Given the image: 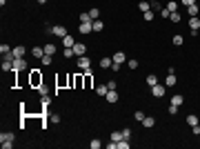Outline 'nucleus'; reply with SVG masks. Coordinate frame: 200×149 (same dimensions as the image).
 Segmentation results:
<instances>
[{
  "label": "nucleus",
  "instance_id": "obj_7",
  "mask_svg": "<svg viewBox=\"0 0 200 149\" xmlns=\"http://www.w3.org/2000/svg\"><path fill=\"white\" fill-rule=\"evenodd\" d=\"M51 34H54V36H60V38L69 36V34H67V27H62V24H56V27L51 29Z\"/></svg>",
  "mask_w": 200,
  "mask_h": 149
},
{
  "label": "nucleus",
  "instance_id": "obj_9",
  "mask_svg": "<svg viewBox=\"0 0 200 149\" xmlns=\"http://www.w3.org/2000/svg\"><path fill=\"white\" fill-rule=\"evenodd\" d=\"M111 58H113V62H124V60H127V54H124V51H116V54H111Z\"/></svg>",
  "mask_w": 200,
  "mask_h": 149
},
{
  "label": "nucleus",
  "instance_id": "obj_19",
  "mask_svg": "<svg viewBox=\"0 0 200 149\" xmlns=\"http://www.w3.org/2000/svg\"><path fill=\"white\" fill-rule=\"evenodd\" d=\"M62 45L65 47H73V45H76V38H73V36H65L62 38Z\"/></svg>",
  "mask_w": 200,
  "mask_h": 149
},
{
  "label": "nucleus",
  "instance_id": "obj_39",
  "mask_svg": "<svg viewBox=\"0 0 200 149\" xmlns=\"http://www.w3.org/2000/svg\"><path fill=\"white\" fill-rule=\"evenodd\" d=\"M118 149H129V140H124V138H122V140L118 142Z\"/></svg>",
  "mask_w": 200,
  "mask_h": 149
},
{
  "label": "nucleus",
  "instance_id": "obj_35",
  "mask_svg": "<svg viewBox=\"0 0 200 149\" xmlns=\"http://www.w3.org/2000/svg\"><path fill=\"white\" fill-rule=\"evenodd\" d=\"M89 147H91V149H100V147H103V142H100L98 138H93V140L89 142Z\"/></svg>",
  "mask_w": 200,
  "mask_h": 149
},
{
  "label": "nucleus",
  "instance_id": "obj_17",
  "mask_svg": "<svg viewBox=\"0 0 200 149\" xmlns=\"http://www.w3.org/2000/svg\"><path fill=\"white\" fill-rule=\"evenodd\" d=\"M182 103H185V98H182V93H176V96L171 98V105H176V107H180Z\"/></svg>",
  "mask_w": 200,
  "mask_h": 149
},
{
  "label": "nucleus",
  "instance_id": "obj_38",
  "mask_svg": "<svg viewBox=\"0 0 200 149\" xmlns=\"http://www.w3.org/2000/svg\"><path fill=\"white\" fill-rule=\"evenodd\" d=\"M31 82H34V85H38V82H42V78L38 76V71H34V73H31Z\"/></svg>",
  "mask_w": 200,
  "mask_h": 149
},
{
  "label": "nucleus",
  "instance_id": "obj_41",
  "mask_svg": "<svg viewBox=\"0 0 200 149\" xmlns=\"http://www.w3.org/2000/svg\"><path fill=\"white\" fill-rule=\"evenodd\" d=\"M127 65H129V69H138V60H136V58L127 60Z\"/></svg>",
  "mask_w": 200,
  "mask_h": 149
},
{
  "label": "nucleus",
  "instance_id": "obj_1",
  "mask_svg": "<svg viewBox=\"0 0 200 149\" xmlns=\"http://www.w3.org/2000/svg\"><path fill=\"white\" fill-rule=\"evenodd\" d=\"M13 131H3L0 134V145H3V149H11L13 147Z\"/></svg>",
  "mask_w": 200,
  "mask_h": 149
},
{
  "label": "nucleus",
  "instance_id": "obj_48",
  "mask_svg": "<svg viewBox=\"0 0 200 149\" xmlns=\"http://www.w3.org/2000/svg\"><path fill=\"white\" fill-rule=\"evenodd\" d=\"M191 131H193V136H200V125H193Z\"/></svg>",
  "mask_w": 200,
  "mask_h": 149
},
{
  "label": "nucleus",
  "instance_id": "obj_18",
  "mask_svg": "<svg viewBox=\"0 0 200 149\" xmlns=\"http://www.w3.org/2000/svg\"><path fill=\"white\" fill-rule=\"evenodd\" d=\"M147 85L149 87H156L158 85V76H156V73H149V76H147Z\"/></svg>",
  "mask_w": 200,
  "mask_h": 149
},
{
  "label": "nucleus",
  "instance_id": "obj_42",
  "mask_svg": "<svg viewBox=\"0 0 200 149\" xmlns=\"http://www.w3.org/2000/svg\"><path fill=\"white\" fill-rule=\"evenodd\" d=\"M122 138H124V140H129V138H131V129H129V127H127V129H122Z\"/></svg>",
  "mask_w": 200,
  "mask_h": 149
},
{
  "label": "nucleus",
  "instance_id": "obj_21",
  "mask_svg": "<svg viewBox=\"0 0 200 149\" xmlns=\"http://www.w3.org/2000/svg\"><path fill=\"white\" fill-rule=\"evenodd\" d=\"M24 54H27V51H24V47H13V56L16 58H24Z\"/></svg>",
  "mask_w": 200,
  "mask_h": 149
},
{
  "label": "nucleus",
  "instance_id": "obj_12",
  "mask_svg": "<svg viewBox=\"0 0 200 149\" xmlns=\"http://www.w3.org/2000/svg\"><path fill=\"white\" fill-rule=\"evenodd\" d=\"M176 85V73H169L167 71V78H165V87H173Z\"/></svg>",
  "mask_w": 200,
  "mask_h": 149
},
{
  "label": "nucleus",
  "instance_id": "obj_32",
  "mask_svg": "<svg viewBox=\"0 0 200 149\" xmlns=\"http://www.w3.org/2000/svg\"><path fill=\"white\" fill-rule=\"evenodd\" d=\"M89 16H91V20H98V18H100V9H96V7L89 9Z\"/></svg>",
  "mask_w": 200,
  "mask_h": 149
},
{
  "label": "nucleus",
  "instance_id": "obj_5",
  "mask_svg": "<svg viewBox=\"0 0 200 149\" xmlns=\"http://www.w3.org/2000/svg\"><path fill=\"white\" fill-rule=\"evenodd\" d=\"M73 54H76V56H85L87 54V45L85 42H76V45H73Z\"/></svg>",
  "mask_w": 200,
  "mask_h": 149
},
{
  "label": "nucleus",
  "instance_id": "obj_27",
  "mask_svg": "<svg viewBox=\"0 0 200 149\" xmlns=\"http://www.w3.org/2000/svg\"><path fill=\"white\" fill-rule=\"evenodd\" d=\"M62 56L65 58H73V56H76V54H73V47H65L62 49Z\"/></svg>",
  "mask_w": 200,
  "mask_h": 149
},
{
  "label": "nucleus",
  "instance_id": "obj_6",
  "mask_svg": "<svg viewBox=\"0 0 200 149\" xmlns=\"http://www.w3.org/2000/svg\"><path fill=\"white\" fill-rule=\"evenodd\" d=\"M105 98H107V103H109V105H113V103H118V98H120V96H118V91H116V89H109Z\"/></svg>",
  "mask_w": 200,
  "mask_h": 149
},
{
  "label": "nucleus",
  "instance_id": "obj_34",
  "mask_svg": "<svg viewBox=\"0 0 200 149\" xmlns=\"http://www.w3.org/2000/svg\"><path fill=\"white\" fill-rule=\"evenodd\" d=\"M149 3H151V11H160L162 9V5L158 3V0H149Z\"/></svg>",
  "mask_w": 200,
  "mask_h": 149
},
{
  "label": "nucleus",
  "instance_id": "obj_26",
  "mask_svg": "<svg viewBox=\"0 0 200 149\" xmlns=\"http://www.w3.org/2000/svg\"><path fill=\"white\" fill-rule=\"evenodd\" d=\"M103 29H105V22L100 20V18H98V20H93V31H103Z\"/></svg>",
  "mask_w": 200,
  "mask_h": 149
},
{
  "label": "nucleus",
  "instance_id": "obj_11",
  "mask_svg": "<svg viewBox=\"0 0 200 149\" xmlns=\"http://www.w3.org/2000/svg\"><path fill=\"white\" fill-rule=\"evenodd\" d=\"M111 65H113V58H109V56L100 58V67H103V69H111Z\"/></svg>",
  "mask_w": 200,
  "mask_h": 149
},
{
  "label": "nucleus",
  "instance_id": "obj_24",
  "mask_svg": "<svg viewBox=\"0 0 200 149\" xmlns=\"http://www.w3.org/2000/svg\"><path fill=\"white\" fill-rule=\"evenodd\" d=\"M107 91H109L107 85H98V87H96V93H98V96H107Z\"/></svg>",
  "mask_w": 200,
  "mask_h": 149
},
{
  "label": "nucleus",
  "instance_id": "obj_13",
  "mask_svg": "<svg viewBox=\"0 0 200 149\" xmlns=\"http://www.w3.org/2000/svg\"><path fill=\"white\" fill-rule=\"evenodd\" d=\"M56 51H58V47H56L54 42H47V45H45V54H49V56H54Z\"/></svg>",
  "mask_w": 200,
  "mask_h": 149
},
{
  "label": "nucleus",
  "instance_id": "obj_46",
  "mask_svg": "<svg viewBox=\"0 0 200 149\" xmlns=\"http://www.w3.org/2000/svg\"><path fill=\"white\" fill-rule=\"evenodd\" d=\"M182 3V7H191V5H196V0H180Z\"/></svg>",
  "mask_w": 200,
  "mask_h": 149
},
{
  "label": "nucleus",
  "instance_id": "obj_30",
  "mask_svg": "<svg viewBox=\"0 0 200 149\" xmlns=\"http://www.w3.org/2000/svg\"><path fill=\"white\" fill-rule=\"evenodd\" d=\"M167 9H169V11H178V3H176V0H169V3H167Z\"/></svg>",
  "mask_w": 200,
  "mask_h": 149
},
{
  "label": "nucleus",
  "instance_id": "obj_25",
  "mask_svg": "<svg viewBox=\"0 0 200 149\" xmlns=\"http://www.w3.org/2000/svg\"><path fill=\"white\" fill-rule=\"evenodd\" d=\"M198 122H200V120H198V116H196V114H189V116H187V125H191V127H193V125H198Z\"/></svg>",
  "mask_w": 200,
  "mask_h": 149
},
{
  "label": "nucleus",
  "instance_id": "obj_4",
  "mask_svg": "<svg viewBox=\"0 0 200 149\" xmlns=\"http://www.w3.org/2000/svg\"><path fill=\"white\" fill-rule=\"evenodd\" d=\"M80 34H85V36L93 34V20L91 22H80Z\"/></svg>",
  "mask_w": 200,
  "mask_h": 149
},
{
  "label": "nucleus",
  "instance_id": "obj_43",
  "mask_svg": "<svg viewBox=\"0 0 200 149\" xmlns=\"http://www.w3.org/2000/svg\"><path fill=\"white\" fill-rule=\"evenodd\" d=\"M173 45H176V47L182 45V36H180V34H178V36H173Z\"/></svg>",
  "mask_w": 200,
  "mask_h": 149
},
{
  "label": "nucleus",
  "instance_id": "obj_31",
  "mask_svg": "<svg viewBox=\"0 0 200 149\" xmlns=\"http://www.w3.org/2000/svg\"><path fill=\"white\" fill-rule=\"evenodd\" d=\"M49 122H54V125H60V116H58V114H49Z\"/></svg>",
  "mask_w": 200,
  "mask_h": 149
},
{
  "label": "nucleus",
  "instance_id": "obj_50",
  "mask_svg": "<svg viewBox=\"0 0 200 149\" xmlns=\"http://www.w3.org/2000/svg\"><path fill=\"white\" fill-rule=\"evenodd\" d=\"M107 87H109V89H116L118 85H116V80H109V82H107Z\"/></svg>",
  "mask_w": 200,
  "mask_h": 149
},
{
  "label": "nucleus",
  "instance_id": "obj_51",
  "mask_svg": "<svg viewBox=\"0 0 200 149\" xmlns=\"http://www.w3.org/2000/svg\"><path fill=\"white\" fill-rule=\"evenodd\" d=\"M5 3H7V0H0V5H3V7H5Z\"/></svg>",
  "mask_w": 200,
  "mask_h": 149
},
{
  "label": "nucleus",
  "instance_id": "obj_47",
  "mask_svg": "<svg viewBox=\"0 0 200 149\" xmlns=\"http://www.w3.org/2000/svg\"><path fill=\"white\" fill-rule=\"evenodd\" d=\"M120 69H122L120 62H113V65H111V71H120Z\"/></svg>",
  "mask_w": 200,
  "mask_h": 149
},
{
  "label": "nucleus",
  "instance_id": "obj_16",
  "mask_svg": "<svg viewBox=\"0 0 200 149\" xmlns=\"http://www.w3.org/2000/svg\"><path fill=\"white\" fill-rule=\"evenodd\" d=\"M187 13H189V18H196L200 13V7L198 5H191V7H187Z\"/></svg>",
  "mask_w": 200,
  "mask_h": 149
},
{
  "label": "nucleus",
  "instance_id": "obj_45",
  "mask_svg": "<svg viewBox=\"0 0 200 149\" xmlns=\"http://www.w3.org/2000/svg\"><path fill=\"white\" fill-rule=\"evenodd\" d=\"M134 118H136L138 122H142V120H145V114H142V111H136V114H134Z\"/></svg>",
  "mask_w": 200,
  "mask_h": 149
},
{
  "label": "nucleus",
  "instance_id": "obj_36",
  "mask_svg": "<svg viewBox=\"0 0 200 149\" xmlns=\"http://www.w3.org/2000/svg\"><path fill=\"white\" fill-rule=\"evenodd\" d=\"M111 140H113V142H120V140H122V131H113V134H111Z\"/></svg>",
  "mask_w": 200,
  "mask_h": 149
},
{
  "label": "nucleus",
  "instance_id": "obj_44",
  "mask_svg": "<svg viewBox=\"0 0 200 149\" xmlns=\"http://www.w3.org/2000/svg\"><path fill=\"white\" fill-rule=\"evenodd\" d=\"M38 91H40V96H47V93H49V89H47V87H45L42 82H40V87H38Z\"/></svg>",
  "mask_w": 200,
  "mask_h": 149
},
{
  "label": "nucleus",
  "instance_id": "obj_2",
  "mask_svg": "<svg viewBox=\"0 0 200 149\" xmlns=\"http://www.w3.org/2000/svg\"><path fill=\"white\" fill-rule=\"evenodd\" d=\"M76 65H78V69H80V71L91 69V58H89V56H78V62H76Z\"/></svg>",
  "mask_w": 200,
  "mask_h": 149
},
{
  "label": "nucleus",
  "instance_id": "obj_28",
  "mask_svg": "<svg viewBox=\"0 0 200 149\" xmlns=\"http://www.w3.org/2000/svg\"><path fill=\"white\" fill-rule=\"evenodd\" d=\"M40 60H42V65H45V67H49V65L54 62V56H49V54H45V56H42Z\"/></svg>",
  "mask_w": 200,
  "mask_h": 149
},
{
  "label": "nucleus",
  "instance_id": "obj_49",
  "mask_svg": "<svg viewBox=\"0 0 200 149\" xmlns=\"http://www.w3.org/2000/svg\"><path fill=\"white\" fill-rule=\"evenodd\" d=\"M169 114H171V116L178 114V107H176V105H169Z\"/></svg>",
  "mask_w": 200,
  "mask_h": 149
},
{
  "label": "nucleus",
  "instance_id": "obj_29",
  "mask_svg": "<svg viewBox=\"0 0 200 149\" xmlns=\"http://www.w3.org/2000/svg\"><path fill=\"white\" fill-rule=\"evenodd\" d=\"M11 51H13V49H11L9 45H5V42L0 45V54H3V56H5V54H11Z\"/></svg>",
  "mask_w": 200,
  "mask_h": 149
},
{
  "label": "nucleus",
  "instance_id": "obj_8",
  "mask_svg": "<svg viewBox=\"0 0 200 149\" xmlns=\"http://www.w3.org/2000/svg\"><path fill=\"white\" fill-rule=\"evenodd\" d=\"M165 91H167V89H165V85H156V87H151V93H154L156 98H162V96H165Z\"/></svg>",
  "mask_w": 200,
  "mask_h": 149
},
{
  "label": "nucleus",
  "instance_id": "obj_20",
  "mask_svg": "<svg viewBox=\"0 0 200 149\" xmlns=\"http://www.w3.org/2000/svg\"><path fill=\"white\" fill-rule=\"evenodd\" d=\"M49 107H51V98H49V96H42V111L47 114Z\"/></svg>",
  "mask_w": 200,
  "mask_h": 149
},
{
  "label": "nucleus",
  "instance_id": "obj_15",
  "mask_svg": "<svg viewBox=\"0 0 200 149\" xmlns=\"http://www.w3.org/2000/svg\"><path fill=\"white\" fill-rule=\"evenodd\" d=\"M138 9L145 13V11H149V9H151V3H149V0H140V3H138Z\"/></svg>",
  "mask_w": 200,
  "mask_h": 149
},
{
  "label": "nucleus",
  "instance_id": "obj_23",
  "mask_svg": "<svg viewBox=\"0 0 200 149\" xmlns=\"http://www.w3.org/2000/svg\"><path fill=\"white\" fill-rule=\"evenodd\" d=\"M169 20H171V22H180V20H182V13H180V11H171Z\"/></svg>",
  "mask_w": 200,
  "mask_h": 149
},
{
  "label": "nucleus",
  "instance_id": "obj_3",
  "mask_svg": "<svg viewBox=\"0 0 200 149\" xmlns=\"http://www.w3.org/2000/svg\"><path fill=\"white\" fill-rule=\"evenodd\" d=\"M27 69V60L24 58H13V71H24Z\"/></svg>",
  "mask_w": 200,
  "mask_h": 149
},
{
  "label": "nucleus",
  "instance_id": "obj_33",
  "mask_svg": "<svg viewBox=\"0 0 200 149\" xmlns=\"http://www.w3.org/2000/svg\"><path fill=\"white\" fill-rule=\"evenodd\" d=\"M78 20H80V22H91V16H89V11L80 13V16H78Z\"/></svg>",
  "mask_w": 200,
  "mask_h": 149
},
{
  "label": "nucleus",
  "instance_id": "obj_14",
  "mask_svg": "<svg viewBox=\"0 0 200 149\" xmlns=\"http://www.w3.org/2000/svg\"><path fill=\"white\" fill-rule=\"evenodd\" d=\"M189 27H191V31H198L200 29V18L196 16V18H189Z\"/></svg>",
  "mask_w": 200,
  "mask_h": 149
},
{
  "label": "nucleus",
  "instance_id": "obj_37",
  "mask_svg": "<svg viewBox=\"0 0 200 149\" xmlns=\"http://www.w3.org/2000/svg\"><path fill=\"white\" fill-rule=\"evenodd\" d=\"M154 18H156V13H154L151 9H149V11H145V20H147V22H151Z\"/></svg>",
  "mask_w": 200,
  "mask_h": 149
},
{
  "label": "nucleus",
  "instance_id": "obj_40",
  "mask_svg": "<svg viewBox=\"0 0 200 149\" xmlns=\"http://www.w3.org/2000/svg\"><path fill=\"white\" fill-rule=\"evenodd\" d=\"M169 16H171V11H169L167 7H162V9H160V18H169Z\"/></svg>",
  "mask_w": 200,
  "mask_h": 149
},
{
  "label": "nucleus",
  "instance_id": "obj_22",
  "mask_svg": "<svg viewBox=\"0 0 200 149\" xmlns=\"http://www.w3.org/2000/svg\"><path fill=\"white\" fill-rule=\"evenodd\" d=\"M31 54H34L36 58H42V56H45V47H34V49H31Z\"/></svg>",
  "mask_w": 200,
  "mask_h": 149
},
{
  "label": "nucleus",
  "instance_id": "obj_10",
  "mask_svg": "<svg viewBox=\"0 0 200 149\" xmlns=\"http://www.w3.org/2000/svg\"><path fill=\"white\" fill-rule=\"evenodd\" d=\"M156 125V118L154 116H145V120H142V127H147V129H151Z\"/></svg>",
  "mask_w": 200,
  "mask_h": 149
}]
</instances>
